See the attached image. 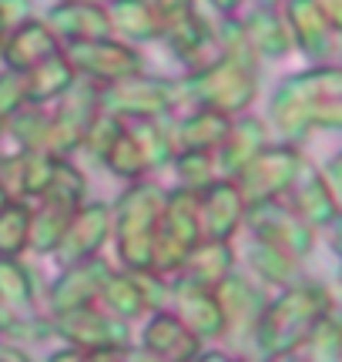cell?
<instances>
[{"label":"cell","instance_id":"12","mask_svg":"<svg viewBox=\"0 0 342 362\" xmlns=\"http://www.w3.org/2000/svg\"><path fill=\"white\" fill-rule=\"evenodd\" d=\"M245 198L232 178L211 181L205 192L198 194V221H201V238L211 242H232L238 228L245 225Z\"/></svg>","mask_w":342,"mask_h":362},{"label":"cell","instance_id":"35","mask_svg":"<svg viewBox=\"0 0 342 362\" xmlns=\"http://www.w3.org/2000/svg\"><path fill=\"white\" fill-rule=\"evenodd\" d=\"M0 302L11 312L34 302V275L20 259H0Z\"/></svg>","mask_w":342,"mask_h":362},{"label":"cell","instance_id":"38","mask_svg":"<svg viewBox=\"0 0 342 362\" xmlns=\"http://www.w3.org/2000/svg\"><path fill=\"white\" fill-rule=\"evenodd\" d=\"M47 121H51V115L44 111V104H30V101H27L20 111H13V115L7 117L13 138L24 144V151H44Z\"/></svg>","mask_w":342,"mask_h":362},{"label":"cell","instance_id":"62","mask_svg":"<svg viewBox=\"0 0 342 362\" xmlns=\"http://www.w3.org/2000/svg\"><path fill=\"white\" fill-rule=\"evenodd\" d=\"M0 128H4V117H0Z\"/></svg>","mask_w":342,"mask_h":362},{"label":"cell","instance_id":"26","mask_svg":"<svg viewBox=\"0 0 342 362\" xmlns=\"http://www.w3.org/2000/svg\"><path fill=\"white\" fill-rule=\"evenodd\" d=\"M232 128V117L218 115V111H208V107H198L195 115H188L178 121V128L171 131L175 144L182 151H205V155H215L222 148L225 134Z\"/></svg>","mask_w":342,"mask_h":362},{"label":"cell","instance_id":"57","mask_svg":"<svg viewBox=\"0 0 342 362\" xmlns=\"http://www.w3.org/2000/svg\"><path fill=\"white\" fill-rule=\"evenodd\" d=\"M7 202H11V194L4 192V185H0V211H4V208H7Z\"/></svg>","mask_w":342,"mask_h":362},{"label":"cell","instance_id":"40","mask_svg":"<svg viewBox=\"0 0 342 362\" xmlns=\"http://www.w3.org/2000/svg\"><path fill=\"white\" fill-rule=\"evenodd\" d=\"M121 131H124V121H121V117L98 111L91 121V128H88V134H84V144H81V148H88V155H91L94 161H101V158L107 155V148L118 141Z\"/></svg>","mask_w":342,"mask_h":362},{"label":"cell","instance_id":"29","mask_svg":"<svg viewBox=\"0 0 342 362\" xmlns=\"http://www.w3.org/2000/svg\"><path fill=\"white\" fill-rule=\"evenodd\" d=\"M161 37L171 47V54L178 61H201V54L215 40V27H208V21L198 11L184 13L178 21H168L161 24Z\"/></svg>","mask_w":342,"mask_h":362},{"label":"cell","instance_id":"37","mask_svg":"<svg viewBox=\"0 0 342 362\" xmlns=\"http://www.w3.org/2000/svg\"><path fill=\"white\" fill-rule=\"evenodd\" d=\"M305 359L309 362H342V315L329 312L305 339Z\"/></svg>","mask_w":342,"mask_h":362},{"label":"cell","instance_id":"36","mask_svg":"<svg viewBox=\"0 0 342 362\" xmlns=\"http://www.w3.org/2000/svg\"><path fill=\"white\" fill-rule=\"evenodd\" d=\"M101 161H105V168L111 171V175L128 178V181H138L148 171V161H145V155H141L138 141H134V134L128 131V124H124V131L118 134V141L107 148V155L101 158Z\"/></svg>","mask_w":342,"mask_h":362},{"label":"cell","instance_id":"49","mask_svg":"<svg viewBox=\"0 0 342 362\" xmlns=\"http://www.w3.org/2000/svg\"><path fill=\"white\" fill-rule=\"evenodd\" d=\"M0 362H30L24 349H17L11 342H0Z\"/></svg>","mask_w":342,"mask_h":362},{"label":"cell","instance_id":"13","mask_svg":"<svg viewBox=\"0 0 342 362\" xmlns=\"http://www.w3.org/2000/svg\"><path fill=\"white\" fill-rule=\"evenodd\" d=\"M218 305H222L225 315V332H255V325L262 319L265 305H269V296H265V285H259L252 275H242V272H232L228 279L211 288Z\"/></svg>","mask_w":342,"mask_h":362},{"label":"cell","instance_id":"28","mask_svg":"<svg viewBox=\"0 0 342 362\" xmlns=\"http://www.w3.org/2000/svg\"><path fill=\"white\" fill-rule=\"evenodd\" d=\"M24 81H27V101L30 104H47V101H57L61 94L74 88L78 81V71L71 67L64 54H54L47 61H40L37 67L24 71Z\"/></svg>","mask_w":342,"mask_h":362},{"label":"cell","instance_id":"25","mask_svg":"<svg viewBox=\"0 0 342 362\" xmlns=\"http://www.w3.org/2000/svg\"><path fill=\"white\" fill-rule=\"evenodd\" d=\"M245 262H249L252 279L259 285H269V288H292L295 282H302L305 272H302V259H295L289 252H282L276 245H265V242H255L252 238L249 252H245Z\"/></svg>","mask_w":342,"mask_h":362},{"label":"cell","instance_id":"44","mask_svg":"<svg viewBox=\"0 0 342 362\" xmlns=\"http://www.w3.org/2000/svg\"><path fill=\"white\" fill-rule=\"evenodd\" d=\"M322 175H326V181H329L332 194L339 198V205H342V148L329 155V161L322 165Z\"/></svg>","mask_w":342,"mask_h":362},{"label":"cell","instance_id":"9","mask_svg":"<svg viewBox=\"0 0 342 362\" xmlns=\"http://www.w3.org/2000/svg\"><path fill=\"white\" fill-rule=\"evenodd\" d=\"M71 67L84 74L94 84H114V81L134 78L145 71V57L134 51L131 44H121L114 37H101V40H81V44H71L64 54Z\"/></svg>","mask_w":342,"mask_h":362},{"label":"cell","instance_id":"6","mask_svg":"<svg viewBox=\"0 0 342 362\" xmlns=\"http://www.w3.org/2000/svg\"><path fill=\"white\" fill-rule=\"evenodd\" d=\"M178 101H182V84L165 78H148L145 71L134 74V78L114 81V84L101 88V98H98L101 111L121 117L124 124L165 117Z\"/></svg>","mask_w":342,"mask_h":362},{"label":"cell","instance_id":"10","mask_svg":"<svg viewBox=\"0 0 342 362\" xmlns=\"http://www.w3.org/2000/svg\"><path fill=\"white\" fill-rule=\"evenodd\" d=\"M54 332L67 339L74 349L94 352V349H124L128 346V322L107 315L98 305H81V309L54 315Z\"/></svg>","mask_w":342,"mask_h":362},{"label":"cell","instance_id":"53","mask_svg":"<svg viewBox=\"0 0 342 362\" xmlns=\"http://www.w3.org/2000/svg\"><path fill=\"white\" fill-rule=\"evenodd\" d=\"M195 362H235V359L225 356V352H205V356H195Z\"/></svg>","mask_w":342,"mask_h":362},{"label":"cell","instance_id":"1","mask_svg":"<svg viewBox=\"0 0 342 362\" xmlns=\"http://www.w3.org/2000/svg\"><path fill=\"white\" fill-rule=\"evenodd\" d=\"M269 128L302 148L312 134H342V67L309 64L282 81L269 98Z\"/></svg>","mask_w":342,"mask_h":362},{"label":"cell","instance_id":"3","mask_svg":"<svg viewBox=\"0 0 342 362\" xmlns=\"http://www.w3.org/2000/svg\"><path fill=\"white\" fill-rule=\"evenodd\" d=\"M182 98L228 117L245 115L259 98V64L235 57H218L211 64H201L195 74L184 78Z\"/></svg>","mask_w":342,"mask_h":362},{"label":"cell","instance_id":"7","mask_svg":"<svg viewBox=\"0 0 342 362\" xmlns=\"http://www.w3.org/2000/svg\"><path fill=\"white\" fill-rule=\"evenodd\" d=\"M101 84L94 81H74V88L57 98V115L47 121V134H44V151L51 158H67L84 144V134L91 128L94 115L101 111Z\"/></svg>","mask_w":342,"mask_h":362},{"label":"cell","instance_id":"11","mask_svg":"<svg viewBox=\"0 0 342 362\" xmlns=\"http://www.w3.org/2000/svg\"><path fill=\"white\" fill-rule=\"evenodd\" d=\"M282 17L289 24L292 34V47L302 54L309 64H326L332 61V51H336V30L326 21V13L319 11L316 0H285L282 7Z\"/></svg>","mask_w":342,"mask_h":362},{"label":"cell","instance_id":"63","mask_svg":"<svg viewBox=\"0 0 342 362\" xmlns=\"http://www.w3.org/2000/svg\"><path fill=\"white\" fill-rule=\"evenodd\" d=\"M0 161H4V155H0Z\"/></svg>","mask_w":342,"mask_h":362},{"label":"cell","instance_id":"17","mask_svg":"<svg viewBox=\"0 0 342 362\" xmlns=\"http://www.w3.org/2000/svg\"><path fill=\"white\" fill-rule=\"evenodd\" d=\"M171 302L178 305L175 315L182 319V325L198 342L201 339L225 336V315L211 288H198V285H188V282H171Z\"/></svg>","mask_w":342,"mask_h":362},{"label":"cell","instance_id":"2","mask_svg":"<svg viewBox=\"0 0 342 362\" xmlns=\"http://www.w3.org/2000/svg\"><path fill=\"white\" fill-rule=\"evenodd\" d=\"M329 312H336L329 285L302 279L292 288L276 292V298H269L262 319L252 332V342L265 362H285L305 349V339Z\"/></svg>","mask_w":342,"mask_h":362},{"label":"cell","instance_id":"33","mask_svg":"<svg viewBox=\"0 0 342 362\" xmlns=\"http://www.w3.org/2000/svg\"><path fill=\"white\" fill-rule=\"evenodd\" d=\"M128 131L134 134V141H138V148H141L148 168H165L168 161H175V138H171V128L165 124V117L131 121Z\"/></svg>","mask_w":342,"mask_h":362},{"label":"cell","instance_id":"51","mask_svg":"<svg viewBox=\"0 0 342 362\" xmlns=\"http://www.w3.org/2000/svg\"><path fill=\"white\" fill-rule=\"evenodd\" d=\"M17 322V315H13L11 309H7V305H4V302H0V336H7V332H11V325Z\"/></svg>","mask_w":342,"mask_h":362},{"label":"cell","instance_id":"15","mask_svg":"<svg viewBox=\"0 0 342 362\" xmlns=\"http://www.w3.org/2000/svg\"><path fill=\"white\" fill-rule=\"evenodd\" d=\"M111 279V265L105 259H88L78 262V265H67L64 275H57V282L51 285V312L61 315V312L81 309V305H94L105 282Z\"/></svg>","mask_w":342,"mask_h":362},{"label":"cell","instance_id":"18","mask_svg":"<svg viewBox=\"0 0 342 362\" xmlns=\"http://www.w3.org/2000/svg\"><path fill=\"white\" fill-rule=\"evenodd\" d=\"M285 202H289L292 211H295L309 228H316V232H322V228L342 211L339 198L332 194L322 168H312V165L302 171V178L292 185V192L285 194Z\"/></svg>","mask_w":342,"mask_h":362},{"label":"cell","instance_id":"61","mask_svg":"<svg viewBox=\"0 0 342 362\" xmlns=\"http://www.w3.org/2000/svg\"><path fill=\"white\" fill-rule=\"evenodd\" d=\"M235 362H252V359H235Z\"/></svg>","mask_w":342,"mask_h":362},{"label":"cell","instance_id":"42","mask_svg":"<svg viewBox=\"0 0 342 362\" xmlns=\"http://www.w3.org/2000/svg\"><path fill=\"white\" fill-rule=\"evenodd\" d=\"M0 17H4L7 27L30 21V0H0Z\"/></svg>","mask_w":342,"mask_h":362},{"label":"cell","instance_id":"48","mask_svg":"<svg viewBox=\"0 0 342 362\" xmlns=\"http://www.w3.org/2000/svg\"><path fill=\"white\" fill-rule=\"evenodd\" d=\"M47 362H88V352L74 349V346H67V349H57Z\"/></svg>","mask_w":342,"mask_h":362},{"label":"cell","instance_id":"4","mask_svg":"<svg viewBox=\"0 0 342 362\" xmlns=\"http://www.w3.org/2000/svg\"><path fill=\"white\" fill-rule=\"evenodd\" d=\"M161 205L165 192L158 185L138 181L121 194V202L111 211V228L118 238V255L128 265V272L151 269V248H155V232H158Z\"/></svg>","mask_w":342,"mask_h":362},{"label":"cell","instance_id":"16","mask_svg":"<svg viewBox=\"0 0 342 362\" xmlns=\"http://www.w3.org/2000/svg\"><path fill=\"white\" fill-rule=\"evenodd\" d=\"M272 144V134H269V121L255 115H238L232 117V128L225 134L222 148L215 151V165L225 178H235L238 171L252 165L255 158L262 155L265 148Z\"/></svg>","mask_w":342,"mask_h":362},{"label":"cell","instance_id":"21","mask_svg":"<svg viewBox=\"0 0 342 362\" xmlns=\"http://www.w3.org/2000/svg\"><path fill=\"white\" fill-rule=\"evenodd\" d=\"M232 272H235V252H232V245L228 242L201 238L184 255L182 269L175 272V282H188V285H198V288H215Z\"/></svg>","mask_w":342,"mask_h":362},{"label":"cell","instance_id":"5","mask_svg":"<svg viewBox=\"0 0 342 362\" xmlns=\"http://www.w3.org/2000/svg\"><path fill=\"white\" fill-rule=\"evenodd\" d=\"M309 168V158L299 144L289 141H272L262 155L255 158L252 165L238 171L235 185L245 205H262V202H278L292 192V185L302 178V171Z\"/></svg>","mask_w":342,"mask_h":362},{"label":"cell","instance_id":"32","mask_svg":"<svg viewBox=\"0 0 342 362\" xmlns=\"http://www.w3.org/2000/svg\"><path fill=\"white\" fill-rule=\"evenodd\" d=\"M84 194H88V181H84L81 168H74L67 158H54L51 178H47V188L40 192V202L64 205L71 211H78L84 205Z\"/></svg>","mask_w":342,"mask_h":362},{"label":"cell","instance_id":"39","mask_svg":"<svg viewBox=\"0 0 342 362\" xmlns=\"http://www.w3.org/2000/svg\"><path fill=\"white\" fill-rule=\"evenodd\" d=\"M175 165H178V178H182V188L188 192H205L215 178V155H205V151H182V155H175Z\"/></svg>","mask_w":342,"mask_h":362},{"label":"cell","instance_id":"31","mask_svg":"<svg viewBox=\"0 0 342 362\" xmlns=\"http://www.w3.org/2000/svg\"><path fill=\"white\" fill-rule=\"evenodd\" d=\"M98 302H101V309H105L107 315H114L121 322H131V319H138V315L145 312V298L138 292L131 272H111V279L105 282Z\"/></svg>","mask_w":342,"mask_h":362},{"label":"cell","instance_id":"59","mask_svg":"<svg viewBox=\"0 0 342 362\" xmlns=\"http://www.w3.org/2000/svg\"><path fill=\"white\" fill-rule=\"evenodd\" d=\"M336 285H339V292H342V262H339V272H336Z\"/></svg>","mask_w":342,"mask_h":362},{"label":"cell","instance_id":"20","mask_svg":"<svg viewBox=\"0 0 342 362\" xmlns=\"http://www.w3.org/2000/svg\"><path fill=\"white\" fill-rule=\"evenodd\" d=\"M0 54H4V61H7L11 71H30L40 61H47V57L57 54V34L44 21H24V24L7 30Z\"/></svg>","mask_w":342,"mask_h":362},{"label":"cell","instance_id":"50","mask_svg":"<svg viewBox=\"0 0 342 362\" xmlns=\"http://www.w3.org/2000/svg\"><path fill=\"white\" fill-rule=\"evenodd\" d=\"M208 4H211V7H215L218 13H222V17H235L238 7H242L245 0H208Z\"/></svg>","mask_w":342,"mask_h":362},{"label":"cell","instance_id":"19","mask_svg":"<svg viewBox=\"0 0 342 362\" xmlns=\"http://www.w3.org/2000/svg\"><path fill=\"white\" fill-rule=\"evenodd\" d=\"M242 27H245V37H249L252 54L262 61H285L295 47H292V34L289 24L278 7H252L245 17H242Z\"/></svg>","mask_w":342,"mask_h":362},{"label":"cell","instance_id":"34","mask_svg":"<svg viewBox=\"0 0 342 362\" xmlns=\"http://www.w3.org/2000/svg\"><path fill=\"white\" fill-rule=\"evenodd\" d=\"M30 215L34 208L27 202H7L0 211V259H20L30 242Z\"/></svg>","mask_w":342,"mask_h":362},{"label":"cell","instance_id":"14","mask_svg":"<svg viewBox=\"0 0 342 362\" xmlns=\"http://www.w3.org/2000/svg\"><path fill=\"white\" fill-rule=\"evenodd\" d=\"M107 235H111V208L101 205V202L81 205L54 255H57V262L64 269L67 265H78V262L98 259V248L105 245Z\"/></svg>","mask_w":342,"mask_h":362},{"label":"cell","instance_id":"8","mask_svg":"<svg viewBox=\"0 0 342 362\" xmlns=\"http://www.w3.org/2000/svg\"><path fill=\"white\" fill-rule=\"evenodd\" d=\"M245 225L255 242H265V245H276L282 252H289L295 259H309L319 245V232L309 228L295 211L289 208L285 198L278 202H262V205H249L245 211Z\"/></svg>","mask_w":342,"mask_h":362},{"label":"cell","instance_id":"41","mask_svg":"<svg viewBox=\"0 0 342 362\" xmlns=\"http://www.w3.org/2000/svg\"><path fill=\"white\" fill-rule=\"evenodd\" d=\"M27 104V81H24V71H4L0 74V117L7 121L13 111H20Z\"/></svg>","mask_w":342,"mask_h":362},{"label":"cell","instance_id":"55","mask_svg":"<svg viewBox=\"0 0 342 362\" xmlns=\"http://www.w3.org/2000/svg\"><path fill=\"white\" fill-rule=\"evenodd\" d=\"M252 4H255V7H282L285 0H252Z\"/></svg>","mask_w":342,"mask_h":362},{"label":"cell","instance_id":"56","mask_svg":"<svg viewBox=\"0 0 342 362\" xmlns=\"http://www.w3.org/2000/svg\"><path fill=\"white\" fill-rule=\"evenodd\" d=\"M67 4H94V7H107L111 0H67Z\"/></svg>","mask_w":342,"mask_h":362},{"label":"cell","instance_id":"52","mask_svg":"<svg viewBox=\"0 0 342 362\" xmlns=\"http://www.w3.org/2000/svg\"><path fill=\"white\" fill-rule=\"evenodd\" d=\"M128 362H165V359L155 356V352H148V349H131L128 352Z\"/></svg>","mask_w":342,"mask_h":362},{"label":"cell","instance_id":"60","mask_svg":"<svg viewBox=\"0 0 342 362\" xmlns=\"http://www.w3.org/2000/svg\"><path fill=\"white\" fill-rule=\"evenodd\" d=\"M285 362H309L305 356H292V359H285Z\"/></svg>","mask_w":342,"mask_h":362},{"label":"cell","instance_id":"43","mask_svg":"<svg viewBox=\"0 0 342 362\" xmlns=\"http://www.w3.org/2000/svg\"><path fill=\"white\" fill-rule=\"evenodd\" d=\"M155 4V11H158L161 24H168V21H178L184 13L195 11V0H151Z\"/></svg>","mask_w":342,"mask_h":362},{"label":"cell","instance_id":"54","mask_svg":"<svg viewBox=\"0 0 342 362\" xmlns=\"http://www.w3.org/2000/svg\"><path fill=\"white\" fill-rule=\"evenodd\" d=\"M332 61H336V64L342 67V34L336 37V51H332Z\"/></svg>","mask_w":342,"mask_h":362},{"label":"cell","instance_id":"23","mask_svg":"<svg viewBox=\"0 0 342 362\" xmlns=\"http://www.w3.org/2000/svg\"><path fill=\"white\" fill-rule=\"evenodd\" d=\"M54 158L47 151H17V155H4L0 161V185L11 194V202H24L27 194H37L47 188Z\"/></svg>","mask_w":342,"mask_h":362},{"label":"cell","instance_id":"45","mask_svg":"<svg viewBox=\"0 0 342 362\" xmlns=\"http://www.w3.org/2000/svg\"><path fill=\"white\" fill-rule=\"evenodd\" d=\"M319 238H322V242H326V248H329L332 255L342 262V211L329 221V225H326V228H322V232H319Z\"/></svg>","mask_w":342,"mask_h":362},{"label":"cell","instance_id":"27","mask_svg":"<svg viewBox=\"0 0 342 362\" xmlns=\"http://www.w3.org/2000/svg\"><path fill=\"white\" fill-rule=\"evenodd\" d=\"M111 34L128 40H155L161 37V17L151 0H111L105 7Z\"/></svg>","mask_w":342,"mask_h":362},{"label":"cell","instance_id":"24","mask_svg":"<svg viewBox=\"0 0 342 362\" xmlns=\"http://www.w3.org/2000/svg\"><path fill=\"white\" fill-rule=\"evenodd\" d=\"M44 24L57 34V40L64 37L67 44L111 37V24H107L105 7H94V4H67V0H61V4L47 13Z\"/></svg>","mask_w":342,"mask_h":362},{"label":"cell","instance_id":"58","mask_svg":"<svg viewBox=\"0 0 342 362\" xmlns=\"http://www.w3.org/2000/svg\"><path fill=\"white\" fill-rule=\"evenodd\" d=\"M4 37H7V24H4V17H0V47H4Z\"/></svg>","mask_w":342,"mask_h":362},{"label":"cell","instance_id":"47","mask_svg":"<svg viewBox=\"0 0 342 362\" xmlns=\"http://www.w3.org/2000/svg\"><path fill=\"white\" fill-rule=\"evenodd\" d=\"M88 362H128V349H94L88 352Z\"/></svg>","mask_w":342,"mask_h":362},{"label":"cell","instance_id":"30","mask_svg":"<svg viewBox=\"0 0 342 362\" xmlns=\"http://www.w3.org/2000/svg\"><path fill=\"white\" fill-rule=\"evenodd\" d=\"M71 218H74L71 208L40 202V208L30 215V242H27V248H34V252H40V255L57 252V245H61V238H64Z\"/></svg>","mask_w":342,"mask_h":362},{"label":"cell","instance_id":"46","mask_svg":"<svg viewBox=\"0 0 342 362\" xmlns=\"http://www.w3.org/2000/svg\"><path fill=\"white\" fill-rule=\"evenodd\" d=\"M319 11L326 13V21L332 24L336 34H342V0H316Z\"/></svg>","mask_w":342,"mask_h":362},{"label":"cell","instance_id":"22","mask_svg":"<svg viewBox=\"0 0 342 362\" xmlns=\"http://www.w3.org/2000/svg\"><path fill=\"white\" fill-rule=\"evenodd\" d=\"M141 349L155 352V356H161L165 362H195V356H201L198 352V342L188 329L182 325V319L175 315V312H155L151 319H148L145 325V336H141Z\"/></svg>","mask_w":342,"mask_h":362}]
</instances>
